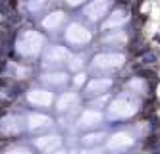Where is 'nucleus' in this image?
Returning a JSON list of instances; mask_svg holds the SVG:
<instances>
[{"label": "nucleus", "mask_w": 160, "mask_h": 154, "mask_svg": "<svg viewBox=\"0 0 160 154\" xmlns=\"http://www.w3.org/2000/svg\"><path fill=\"white\" fill-rule=\"evenodd\" d=\"M2 85H4V81H2V79H0V87H2Z\"/></svg>", "instance_id": "obj_4"}, {"label": "nucleus", "mask_w": 160, "mask_h": 154, "mask_svg": "<svg viewBox=\"0 0 160 154\" xmlns=\"http://www.w3.org/2000/svg\"><path fill=\"white\" fill-rule=\"evenodd\" d=\"M156 125H160V117H152V127H156Z\"/></svg>", "instance_id": "obj_3"}, {"label": "nucleus", "mask_w": 160, "mask_h": 154, "mask_svg": "<svg viewBox=\"0 0 160 154\" xmlns=\"http://www.w3.org/2000/svg\"><path fill=\"white\" fill-rule=\"evenodd\" d=\"M6 4L8 0H0V14H6Z\"/></svg>", "instance_id": "obj_2"}, {"label": "nucleus", "mask_w": 160, "mask_h": 154, "mask_svg": "<svg viewBox=\"0 0 160 154\" xmlns=\"http://www.w3.org/2000/svg\"><path fill=\"white\" fill-rule=\"evenodd\" d=\"M158 60V56L154 54V52H145L143 56H141V64H154Z\"/></svg>", "instance_id": "obj_1"}]
</instances>
